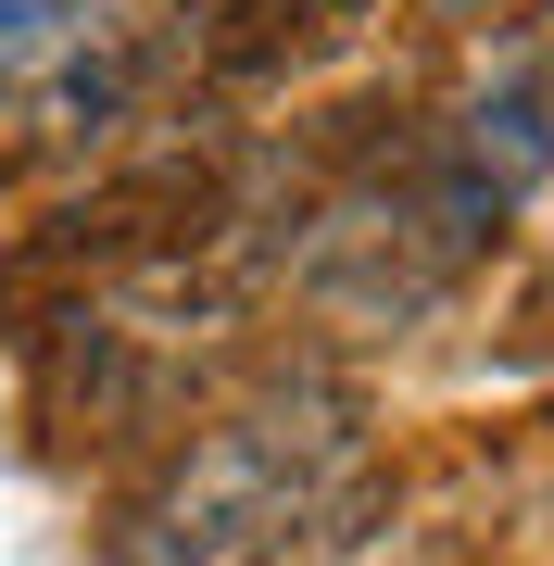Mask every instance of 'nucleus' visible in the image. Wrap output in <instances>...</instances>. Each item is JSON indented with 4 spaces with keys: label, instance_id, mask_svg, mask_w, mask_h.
I'll return each mask as SVG.
<instances>
[{
    "label": "nucleus",
    "instance_id": "f03ea898",
    "mask_svg": "<svg viewBox=\"0 0 554 566\" xmlns=\"http://www.w3.org/2000/svg\"><path fill=\"white\" fill-rule=\"evenodd\" d=\"M366 25H378V0H227L202 25V76L215 88H278V76H303V63L353 51Z\"/></svg>",
    "mask_w": 554,
    "mask_h": 566
},
{
    "label": "nucleus",
    "instance_id": "f257e3e1",
    "mask_svg": "<svg viewBox=\"0 0 554 566\" xmlns=\"http://www.w3.org/2000/svg\"><path fill=\"white\" fill-rule=\"evenodd\" d=\"M341 465H353V403H341V390L227 416V428H202V441L139 491L126 566H252L315 491L341 479Z\"/></svg>",
    "mask_w": 554,
    "mask_h": 566
},
{
    "label": "nucleus",
    "instance_id": "20e7f679",
    "mask_svg": "<svg viewBox=\"0 0 554 566\" xmlns=\"http://www.w3.org/2000/svg\"><path fill=\"white\" fill-rule=\"evenodd\" d=\"M441 13H504V0H441Z\"/></svg>",
    "mask_w": 554,
    "mask_h": 566
},
{
    "label": "nucleus",
    "instance_id": "7ed1b4c3",
    "mask_svg": "<svg viewBox=\"0 0 554 566\" xmlns=\"http://www.w3.org/2000/svg\"><path fill=\"white\" fill-rule=\"evenodd\" d=\"M453 164H467V177H479V189H492V202L516 214V189H530L542 164H554V63H516V76L492 88V102L467 114Z\"/></svg>",
    "mask_w": 554,
    "mask_h": 566
}]
</instances>
